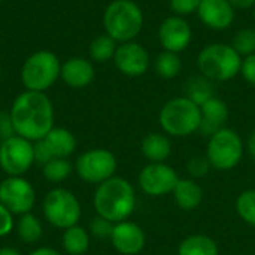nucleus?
Wrapping results in <instances>:
<instances>
[{"instance_id": "nucleus-1", "label": "nucleus", "mask_w": 255, "mask_h": 255, "mask_svg": "<svg viewBox=\"0 0 255 255\" xmlns=\"http://www.w3.org/2000/svg\"><path fill=\"white\" fill-rule=\"evenodd\" d=\"M16 136L30 142L43 139L54 127V106L45 93L22 91L9 111Z\"/></svg>"}, {"instance_id": "nucleus-2", "label": "nucleus", "mask_w": 255, "mask_h": 255, "mask_svg": "<svg viewBox=\"0 0 255 255\" xmlns=\"http://www.w3.org/2000/svg\"><path fill=\"white\" fill-rule=\"evenodd\" d=\"M136 203L133 185L121 176H112L97 185L93 197L96 214L114 224L128 220L136 209Z\"/></svg>"}, {"instance_id": "nucleus-3", "label": "nucleus", "mask_w": 255, "mask_h": 255, "mask_svg": "<svg viewBox=\"0 0 255 255\" xmlns=\"http://www.w3.org/2000/svg\"><path fill=\"white\" fill-rule=\"evenodd\" d=\"M143 12L133 0H112L103 12L105 33L115 42L134 40L143 28Z\"/></svg>"}, {"instance_id": "nucleus-4", "label": "nucleus", "mask_w": 255, "mask_h": 255, "mask_svg": "<svg viewBox=\"0 0 255 255\" xmlns=\"http://www.w3.org/2000/svg\"><path fill=\"white\" fill-rule=\"evenodd\" d=\"M242 57L236 49L223 42L203 46L197 55V69L212 82H227L241 73Z\"/></svg>"}, {"instance_id": "nucleus-5", "label": "nucleus", "mask_w": 255, "mask_h": 255, "mask_svg": "<svg viewBox=\"0 0 255 255\" xmlns=\"http://www.w3.org/2000/svg\"><path fill=\"white\" fill-rule=\"evenodd\" d=\"M200 106L187 96L167 100L158 114V123L169 137H187L200 128Z\"/></svg>"}, {"instance_id": "nucleus-6", "label": "nucleus", "mask_w": 255, "mask_h": 255, "mask_svg": "<svg viewBox=\"0 0 255 255\" xmlns=\"http://www.w3.org/2000/svg\"><path fill=\"white\" fill-rule=\"evenodd\" d=\"M61 63L52 51H36L21 67V82L25 90L46 93L60 78Z\"/></svg>"}, {"instance_id": "nucleus-7", "label": "nucleus", "mask_w": 255, "mask_h": 255, "mask_svg": "<svg viewBox=\"0 0 255 255\" xmlns=\"http://www.w3.org/2000/svg\"><path fill=\"white\" fill-rule=\"evenodd\" d=\"M245 145L241 134L229 127L214 133L206 146V158L212 169L227 172L235 169L244 158Z\"/></svg>"}, {"instance_id": "nucleus-8", "label": "nucleus", "mask_w": 255, "mask_h": 255, "mask_svg": "<svg viewBox=\"0 0 255 255\" xmlns=\"http://www.w3.org/2000/svg\"><path fill=\"white\" fill-rule=\"evenodd\" d=\"M42 211L46 223L60 230L76 226L82 217V208L78 197L61 187L52 188L46 193Z\"/></svg>"}, {"instance_id": "nucleus-9", "label": "nucleus", "mask_w": 255, "mask_h": 255, "mask_svg": "<svg viewBox=\"0 0 255 255\" xmlns=\"http://www.w3.org/2000/svg\"><path fill=\"white\" fill-rule=\"evenodd\" d=\"M118 160L106 148H93L82 152L75 161L76 175L87 184L100 185L115 176Z\"/></svg>"}, {"instance_id": "nucleus-10", "label": "nucleus", "mask_w": 255, "mask_h": 255, "mask_svg": "<svg viewBox=\"0 0 255 255\" xmlns=\"http://www.w3.org/2000/svg\"><path fill=\"white\" fill-rule=\"evenodd\" d=\"M34 161L33 142L13 134L0 143V169L7 176H24Z\"/></svg>"}, {"instance_id": "nucleus-11", "label": "nucleus", "mask_w": 255, "mask_h": 255, "mask_svg": "<svg viewBox=\"0 0 255 255\" xmlns=\"http://www.w3.org/2000/svg\"><path fill=\"white\" fill-rule=\"evenodd\" d=\"M0 203L13 215L28 214L36 203L34 187L24 176H7L0 182Z\"/></svg>"}, {"instance_id": "nucleus-12", "label": "nucleus", "mask_w": 255, "mask_h": 255, "mask_svg": "<svg viewBox=\"0 0 255 255\" xmlns=\"http://www.w3.org/2000/svg\"><path fill=\"white\" fill-rule=\"evenodd\" d=\"M179 176L167 163H148L137 176V184L143 194L149 197H164L173 193Z\"/></svg>"}, {"instance_id": "nucleus-13", "label": "nucleus", "mask_w": 255, "mask_h": 255, "mask_svg": "<svg viewBox=\"0 0 255 255\" xmlns=\"http://www.w3.org/2000/svg\"><path fill=\"white\" fill-rule=\"evenodd\" d=\"M34 160L39 164H46L54 158H69L76 151L75 134L64 127H52V130L40 140L33 142Z\"/></svg>"}, {"instance_id": "nucleus-14", "label": "nucleus", "mask_w": 255, "mask_h": 255, "mask_svg": "<svg viewBox=\"0 0 255 255\" xmlns=\"http://www.w3.org/2000/svg\"><path fill=\"white\" fill-rule=\"evenodd\" d=\"M114 63L120 73L128 78H139L148 72L151 66V58L143 45L131 40L118 43L114 55Z\"/></svg>"}, {"instance_id": "nucleus-15", "label": "nucleus", "mask_w": 255, "mask_h": 255, "mask_svg": "<svg viewBox=\"0 0 255 255\" xmlns=\"http://www.w3.org/2000/svg\"><path fill=\"white\" fill-rule=\"evenodd\" d=\"M193 39V30L184 16L170 15L164 18L158 27V40L164 51L182 52L185 51Z\"/></svg>"}, {"instance_id": "nucleus-16", "label": "nucleus", "mask_w": 255, "mask_h": 255, "mask_svg": "<svg viewBox=\"0 0 255 255\" xmlns=\"http://www.w3.org/2000/svg\"><path fill=\"white\" fill-rule=\"evenodd\" d=\"M111 244L121 255L140 254L146 245V235L143 229L133 221H121L114 224Z\"/></svg>"}, {"instance_id": "nucleus-17", "label": "nucleus", "mask_w": 255, "mask_h": 255, "mask_svg": "<svg viewBox=\"0 0 255 255\" xmlns=\"http://www.w3.org/2000/svg\"><path fill=\"white\" fill-rule=\"evenodd\" d=\"M197 15L203 25L221 31L232 27L236 10L229 0H202Z\"/></svg>"}, {"instance_id": "nucleus-18", "label": "nucleus", "mask_w": 255, "mask_h": 255, "mask_svg": "<svg viewBox=\"0 0 255 255\" xmlns=\"http://www.w3.org/2000/svg\"><path fill=\"white\" fill-rule=\"evenodd\" d=\"M200 114H202V120H200L199 131L211 137L214 133L226 127V123L229 121L230 117V109L223 99L214 96L209 100H206L203 105H200Z\"/></svg>"}, {"instance_id": "nucleus-19", "label": "nucleus", "mask_w": 255, "mask_h": 255, "mask_svg": "<svg viewBox=\"0 0 255 255\" xmlns=\"http://www.w3.org/2000/svg\"><path fill=\"white\" fill-rule=\"evenodd\" d=\"M96 76L94 66L90 60L82 57H72L61 64L60 78L63 82L72 88H85L88 87Z\"/></svg>"}, {"instance_id": "nucleus-20", "label": "nucleus", "mask_w": 255, "mask_h": 255, "mask_svg": "<svg viewBox=\"0 0 255 255\" xmlns=\"http://www.w3.org/2000/svg\"><path fill=\"white\" fill-rule=\"evenodd\" d=\"M140 152L148 163H166L172 155V140L166 133H148L140 142Z\"/></svg>"}, {"instance_id": "nucleus-21", "label": "nucleus", "mask_w": 255, "mask_h": 255, "mask_svg": "<svg viewBox=\"0 0 255 255\" xmlns=\"http://www.w3.org/2000/svg\"><path fill=\"white\" fill-rule=\"evenodd\" d=\"M172 196L176 206L185 212L196 211L203 202V190L193 178H179Z\"/></svg>"}, {"instance_id": "nucleus-22", "label": "nucleus", "mask_w": 255, "mask_h": 255, "mask_svg": "<svg viewBox=\"0 0 255 255\" xmlns=\"http://www.w3.org/2000/svg\"><path fill=\"white\" fill-rule=\"evenodd\" d=\"M176 255H220V247L211 236L199 233L185 238L179 244Z\"/></svg>"}, {"instance_id": "nucleus-23", "label": "nucleus", "mask_w": 255, "mask_h": 255, "mask_svg": "<svg viewBox=\"0 0 255 255\" xmlns=\"http://www.w3.org/2000/svg\"><path fill=\"white\" fill-rule=\"evenodd\" d=\"M61 245L66 254L85 255L90 250V232L79 224L63 230Z\"/></svg>"}, {"instance_id": "nucleus-24", "label": "nucleus", "mask_w": 255, "mask_h": 255, "mask_svg": "<svg viewBox=\"0 0 255 255\" xmlns=\"http://www.w3.org/2000/svg\"><path fill=\"white\" fill-rule=\"evenodd\" d=\"M15 229H16L18 238L24 244H28V245L39 242L43 235V226H42L40 220L36 215H33L31 212L21 215L18 218V221L15 223Z\"/></svg>"}, {"instance_id": "nucleus-25", "label": "nucleus", "mask_w": 255, "mask_h": 255, "mask_svg": "<svg viewBox=\"0 0 255 255\" xmlns=\"http://www.w3.org/2000/svg\"><path fill=\"white\" fill-rule=\"evenodd\" d=\"M154 70L163 79H173L182 70V60L179 54L163 49L154 60Z\"/></svg>"}, {"instance_id": "nucleus-26", "label": "nucleus", "mask_w": 255, "mask_h": 255, "mask_svg": "<svg viewBox=\"0 0 255 255\" xmlns=\"http://www.w3.org/2000/svg\"><path fill=\"white\" fill-rule=\"evenodd\" d=\"M118 48V42H115L111 36L106 33L96 36L90 46H88V54L90 58L96 63H106L109 60H114L115 51Z\"/></svg>"}, {"instance_id": "nucleus-27", "label": "nucleus", "mask_w": 255, "mask_h": 255, "mask_svg": "<svg viewBox=\"0 0 255 255\" xmlns=\"http://www.w3.org/2000/svg\"><path fill=\"white\" fill-rule=\"evenodd\" d=\"M185 91H187L185 96H187L188 99H191L194 103H197L199 106L203 105L206 100H209L211 97L215 96L214 82L209 81L208 78L202 76V75L190 78L188 82H187Z\"/></svg>"}, {"instance_id": "nucleus-28", "label": "nucleus", "mask_w": 255, "mask_h": 255, "mask_svg": "<svg viewBox=\"0 0 255 255\" xmlns=\"http://www.w3.org/2000/svg\"><path fill=\"white\" fill-rule=\"evenodd\" d=\"M72 164L67 158H54L42 166V173L46 181L58 184L66 181L72 173Z\"/></svg>"}, {"instance_id": "nucleus-29", "label": "nucleus", "mask_w": 255, "mask_h": 255, "mask_svg": "<svg viewBox=\"0 0 255 255\" xmlns=\"http://www.w3.org/2000/svg\"><path fill=\"white\" fill-rule=\"evenodd\" d=\"M236 212L239 218L251 226L255 227V190H245L242 191L236 199Z\"/></svg>"}, {"instance_id": "nucleus-30", "label": "nucleus", "mask_w": 255, "mask_h": 255, "mask_svg": "<svg viewBox=\"0 0 255 255\" xmlns=\"http://www.w3.org/2000/svg\"><path fill=\"white\" fill-rule=\"evenodd\" d=\"M232 46L244 58L255 54V28H242L239 30L232 42Z\"/></svg>"}, {"instance_id": "nucleus-31", "label": "nucleus", "mask_w": 255, "mask_h": 255, "mask_svg": "<svg viewBox=\"0 0 255 255\" xmlns=\"http://www.w3.org/2000/svg\"><path fill=\"white\" fill-rule=\"evenodd\" d=\"M211 164L206 158V155H197V157H191L188 164H187V170L190 173V178L193 179H199V178H203L209 173L211 170Z\"/></svg>"}, {"instance_id": "nucleus-32", "label": "nucleus", "mask_w": 255, "mask_h": 255, "mask_svg": "<svg viewBox=\"0 0 255 255\" xmlns=\"http://www.w3.org/2000/svg\"><path fill=\"white\" fill-rule=\"evenodd\" d=\"M114 230V223L102 218V217H96L91 220L90 223V235H93L97 239H109Z\"/></svg>"}, {"instance_id": "nucleus-33", "label": "nucleus", "mask_w": 255, "mask_h": 255, "mask_svg": "<svg viewBox=\"0 0 255 255\" xmlns=\"http://www.w3.org/2000/svg\"><path fill=\"white\" fill-rule=\"evenodd\" d=\"M202 0H169V6L173 12V15L178 16H187L194 12H197Z\"/></svg>"}, {"instance_id": "nucleus-34", "label": "nucleus", "mask_w": 255, "mask_h": 255, "mask_svg": "<svg viewBox=\"0 0 255 255\" xmlns=\"http://www.w3.org/2000/svg\"><path fill=\"white\" fill-rule=\"evenodd\" d=\"M15 229L13 214L0 203V238H6Z\"/></svg>"}, {"instance_id": "nucleus-35", "label": "nucleus", "mask_w": 255, "mask_h": 255, "mask_svg": "<svg viewBox=\"0 0 255 255\" xmlns=\"http://www.w3.org/2000/svg\"><path fill=\"white\" fill-rule=\"evenodd\" d=\"M241 75L250 85L255 87V54H251V55L242 58Z\"/></svg>"}, {"instance_id": "nucleus-36", "label": "nucleus", "mask_w": 255, "mask_h": 255, "mask_svg": "<svg viewBox=\"0 0 255 255\" xmlns=\"http://www.w3.org/2000/svg\"><path fill=\"white\" fill-rule=\"evenodd\" d=\"M13 134H15V130L12 126L9 112H0V140L3 142Z\"/></svg>"}, {"instance_id": "nucleus-37", "label": "nucleus", "mask_w": 255, "mask_h": 255, "mask_svg": "<svg viewBox=\"0 0 255 255\" xmlns=\"http://www.w3.org/2000/svg\"><path fill=\"white\" fill-rule=\"evenodd\" d=\"M230 4L235 7V10H248L254 9L255 0H229Z\"/></svg>"}, {"instance_id": "nucleus-38", "label": "nucleus", "mask_w": 255, "mask_h": 255, "mask_svg": "<svg viewBox=\"0 0 255 255\" xmlns=\"http://www.w3.org/2000/svg\"><path fill=\"white\" fill-rule=\"evenodd\" d=\"M247 152H248V155L251 157V160L255 163V131H253L251 134H250V137H248V140H247Z\"/></svg>"}, {"instance_id": "nucleus-39", "label": "nucleus", "mask_w": 255, "mask_h": 255, "mask_svg": "<svg viewBox=\"0 0 255 255\" xmlns=\"http://www.w3.org/2000/svg\"><path fill=\"white\" fill-rule=\"evenodd\" d=\"M28 255H61L57 250L54 248H49V247H40V248H36L34 251H31Z\"/></svg>"}, {"instance_id": "nucleus-40", "label": "nucleus", "mask_w": 255, "mask_h": 255, "mask_svg": "<svg viewBox=\"0 0 255 255\" xmlns=\"http://www.w3.org/2000/svg\"><path fill=\"white\" fill-rule=\"evenodd\" d=\"M0 255H21V253L12 247H3L0 248Z\"/></svg>"}, {"instance_id": "nucleus-41", "label": "nucleus", "mask_w": 255, "mask_h": 255, "mask_svg": "<svg viewBox=\"0 0 255 255\" xmlns=\"http://www.w3.org/2000/svg\"><path fill=\"white\" fill-rule=\"evenodd\" d=\"M253 16H254V21H255V6H254V9H253Z\"/></svg>"}, {"instance_id": "nucleus-42", "label": "nucleus", "mask_w": 255, "mask_h": 255, "mask_svg": "<svg viewBox=\"0 0 255 255\" xmlns=\"http://www.w3.org/2000/svg\"><path fill=\"white\" fill-rule=\"evenodd\" d=\"M3 1H6V0H0V3H3Z\"/></svg>"}]
</instances>
